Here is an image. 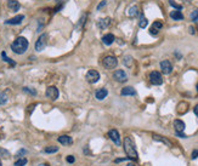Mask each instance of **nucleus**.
Listing matches in <instances>:
<instances>
[{
	"mask_svg": "<svg viewBox=\"0 0 198 166\" xmlns=\"http://www.w3.org/2000/svg\"><path fill=\"white\" fill-rule=\"evenodd\" d=\"M191 20L195 22V23H198V9H196V10H193L192 12H191Z\"/></svg>",
	"mask_w": 198,
	"mask_h": 166,
	"instance_id": "393cba45",
	"label": "nucleus"
},
{
	"mask_svg": "<svg viewBox=\"0 0 198 166\" xmlns=\"http://www.w3.org/2000/svg\"><path fill=\"white\" fill-rule=\"evenodd\" d=\"M58 142L61 144H63V146H71L73 143V139H72V137L67 136V135H62V136L58 137Z\"/></svg>",
	"mask_w": 198,
	"mask_h": 166,
	"instance_id": "ddd939ff",
	"label": "nucleus"
},
{
	"mask_svg": "<svg viewBox=\"0 0 198 166\" xmlns=\"http://www.w3.org/2000/svg\"><path fill=\"white\" fill-rule=\"evenodd\" d=\"M46 42H47V35L44 33V34H42L39 38H38V40H37V42H35V50L37 51H43L44 49H45V46H46Z\"/></svg>",
	"mask_w": 198,
	"mask_h": 166,
	"instance_id": "20e7f679",
	"label": "nucleus"
},
{
	"mask_svg": "<svg viewBox=\"0 0 198 166\" xmlns=\"http://www.w3.org/2000/svg\"><path fill=\"white\" fill-rule=\"evenodd\" d=\"M124 151L127 153L128 159H131V160H137L139 159L135 144H134L133 139L130 137H125V139H124Z\"/></svg>",
	"mask_w": 198,
	"mask_h": 166,
	"instance_id": "f03ea898",
	"label": "nucleus"
},
{
	"mask_svg": "<svg viewBox=\"0 0 198 166\" xmlns=\"http://www.w3.org/2000/svg\"><path fill=\"white\" fill-rule=\"evenodd\" d=\"M127 166H136V165H135V164H133V163H130V164H128Z\"/></svg>",
	"mask_w": 198,
	"mask_h": 166,
	"instance_id": "a19ab883",
	"label": "nucleus"
},
{
	"mask_svg": "<svg viewBox=\"0 0 198 166\" xmlns=\"http://www.w3.org/2000/svg\"><path fill=\"white\" fill-rule=\"evenodd\" d=\"M124 63L127 64L128 67H130V66H131V63H133V57L127 56V57H125V59H124Z\"/></svg>",
	"mask_w": 198,
	"mask_h": 166,
	"instance_id": "7c9ffc66",
	"label": "nucleus"
},
{
	"mask_svg": "<svg viewBox=\"0 0 198 166\" xmlns=\"http://www.w3.org/2000/svg\"><path fill=\"white\" fill-rule=\"evenodd\" d=\"M137 14H139V9H137V6H131V7L128 10V15H129L130 17H135Z\"/></svg>",
	"mask_w": 198,
	"mask_h": 166,
	"instance_id": "5701e85b",
	"label": "nucleus"
},
{
	"mask_svg": "<svg viewBox=\"0 0 198 166\" xmlns=\"http://www.w3.org/2000/svg\"><path fill=\"white\" fill-rule=\"evenodd\" d=\"M23 20H25V16H23V15H17V16H15L12 18L5 21V24H20Z\"/></svg>",
	"mask_w": 198,
	"mask_h": 166,
	"instance_id": "9b49d317",
	"label": "nucleus"
},
{
	"mask_svg": "<svg viewBox=\"0 0 198 166\" xmlns=\"http://www.w3.org/2000/svg\"><path fill=\"white\" fill-rule=\"evenodd\" d=\"M197 92H198V84H197Z\"/></svg>",
	"mask_w": 198,
	"mask_h": 166,
	"instance_id": "37998d69",
	"label": "nucleus"
},
{
	"mask_svg": "<svg viewBox=\"0 0 198 166\" xmlns=\"http://www.w3.org/2000/svg\"><path fill=\"white\" fill-rule=\"evenodd\" d=\"M0 154L4 155V158H9L10 156V153L7 151H5V149H2V148H0Z\"/></svg>",
	"mask_w": 198,
	"mask_h": 166,
	"instance_id": "473e14b6",
	"label": "nucleus"
},
{
	"mask_svg": "<svg viewBox=\"0 0 198 166\" xmlns=\"http://www.w3.org/2000/svg\"><path fill=\"white\" fill-rule=\"evenodd\" d=\"M170 17H171L173 20H175V21H181V20H184V15H182L181 11H179V10L171 11V12H170Z\"/></svg>",
	"mask_w": 198,
	"mask_h": 166,
	"instance_id": "a211bd4d",
	"label": "nucleus"
},
{
	"mask_svg": "<svg viewBox=\"0 0 198 166\" xmlns=\"http://www.w3.org/2000/svg\"><path fill=\"white\" fill-rule=\"evenodd\" d=\"M44 152L49 153V154H51V153H56V152H58V148L55 147V146H50V147H46V148L44 149Z\"/></svg>",
	"mask_w": 198,
	"mask_h": 166,
	"instance_id": "b1692460",
	"label": "nucleus"
},
{
	"mask_svg": "<svg viewBox=\"0 0 198 166\" xmlns=\"http://www.w3.org/2000/svg\"><path fill=\"white\" fill-rule=\"evenodd\" d=\"M108 95V91H107V89H99L97 91H96V94H95V96L97 99H103V98H106Z\"/></svg>",
	"mask_w": 198,
	"mask_h": 166,
	"instance_id": "f3484780",
	"label": "nucleus"
},
{
	"mask_svg": "<svg viewBox=\"0 0 198 166\" xmlns=\"http://www.w3.org/2000/svg\"><path fill=\"white\" fill-rule=\"evenodd\" d=\"M169 4L171 6H174L175 9H178V10H181V9H182V6H181V5H178L176 2H174V0H169Z\"/></svg>",
	"mask_w": 198,
	"mask_h": 166,
	"instance_id": "2f4dec72",
	"label": "nucleus"
},
{
	"mask_svg": "<svg viewBox=\"0 0 198 166\" xmlns=\"http://www.w3.org/2000/svg\"><path fill=\"white\" fill-rule=\"evenodd\" d=\"M176 135H178L179 137H181V138H186V135H184L182 132H176Z\"/></svg>",
	"mask_w": 198,
	"mask_h": 166,
	"instance_id": "c9c22d12",
	"label": "nucleus"
},
{
	"mask_svg": "<svg viewBox=\"0 0 198 166\" xmlns=\"http://www.w3.org/2000/svg\"><path fill=\"white\" fill-rule=\"evenodd\" d=\"M85 78H86V80H88L90 84H95V83H97V81H99L100 73L97 72V70L91 69L86 73V76H85Z\"/></svg>",
	"mask_w": 198,
	"mask_h": 166,
	"instance_id": "39448f33",
	"label": "nucleus"
},
{
	"mask_svg": "<svg viewBox=\"0 0 198 166\" xmlns=\"http://www.w3.org/2000/svg\"><path fill=\"white\" fill-rule=\"evenodd\" d=\"M150 81L153 84V85H160V84L163 83V78H162V75H160V73L159 72H151L150 73Z\"/></svg>",
	"mask_w": 198,
	"mask_h": 166,
	"instance_id": "423d86ee",
	"label": "nucleus"
},
{
	"mask_svg": "<svg viewBox=\"0 0 198 166\" xmlns=\"http://www.w3.org/2000/svg\"><path fill=\"white\" fill-rule=\"evenodd\" d=\"M153 139H155V141H159V142H162V143H164V144H167V146H169V147L173 146V143L170 142L169 139L163 137V136H159V135H153Z\"/></svg>",
	"mask_w": 198,
	"mask_h": 166,
	"instance_id": "aec40b11",
	"label": "nucleus"
},
{
	"mask_svg": "<svg viewBox=\"0 0 198 166\" xmlns=\"http://www.w3.org/2000/svg\"><path fill=\"white\" fill-rule=\"evenodd\" d=\"M147 24H148L147 18H146V17H143V16H141V20H140V22H139V26H140L141 28H146Z\"/></svg>",
	"mask_w": 198,
	"mask_h": 166,
	"instance_id": "cd10ccee",
	"label": "nucleus"
},
{
	"mask_svg": "<svg viewBox=\"0 0 198 166\" xmlns=\"http://www.w3.org/2000/svg\"><path fill=\"white\" fill-rule=\"evenodd\" d=\"M187 107H188V104L186 103V102H181V103H179V106H178V113L179 114H184L187 111Z\"/></svg>",
	"mask_w": 198,
	"mask_h": 166,
	"instance_id": "4be33fe9",
	"label": "nucleus"
},
{
	"mask_svg": "<svg viewBox=\"0 0 198 166\" xmlns=\"http://www.w3.org/2000/svg\"><path fill=\"white\" fill-rule=\"evenodd\" d=\"M190 33H191V34H195V33H196V29L193 27H190Z\"/></svg>",
	"mask_w": 198,
	"mask_h": 166,
	"instance_id": "4c0bfd02",
	"label": "nucleus"
},
{
	"mask_svg": "<svg viewBox=\"0 0 198 166\" xmlns=\"http://www.w3.org/2000/svg\"><path fill=\"white\" fill-rule=\"evenodd\" d=\"M114 35L113 34H106V35H103L102 37V42L105 45H111V44H113L114 42Z\"/></svg>",
	"mask_w": 198,
	"mask_h": 166,
	"instance_id": "6ab92c4d",
	"label": "nucleus"
},
{
	"mask_svg": "<svg viewBox=\"0 0 198 166\" xmlns=\"http://www.w3.org/2000/svg\"><path fill=\"white\" fill-rule=\"evenodd\" d=\"M0 166H1V161H0Z\"/></svg>",
	"mask_w": 198,
	"mask_h": 166,
	"instance_id": "c03bdc74",
	"label": "nucleus"
},
{
	"mask_svg": "<svg viewBox=\"0 0 198 166\" xmlns=\"http://www.w3.org/2000/svg\"><path fill=\"white\" fill-rule=\"evenodd\" d=\"M1 57H2V59H4L5 62H9V63H10V66H15V64H16V63H15L11 58H9V57L6 56V54H5V52H2V54H1Z\"/></svg>",
	"mask_w": 198,
	"mask_h": 166,
	"instance_id": "bb28decb",
	"label": "nucleus"
},
{
	"mask_svg": "<svg viewBox=\"0 0 198 166\" xmlns=\"http://www.w3.org/2000/svg\"><path fill=\"white\" fill-rule=\"evenodd\" d=\"M162 27H163V23H162L160 21H156V22L152 24L151 29H150V33H151L152 35H157V34H158V32L162 29Z\"/></svg>",
	"mask_w": 198,
	"mask_h": 166,
	"instance_id": "f8f14e48",
	"label": "nucleus"
},
{
	"mask_svg": "<svg viewBox=\"0 0 198 166\" xmlns=\"http://www.w3.org/2000/svg\"><path fill=\"white\" fill-rule=\"evenodd\" d=\"M193 111H195V114H196V115L198 116V104L196 106V107H195V108H193Z\"/></svg>",
	"mask_w": 198,
	"mask_h": 166,
	"instance_id": "ea45409f",
	"label": "nucleus"
},
{
	"mask_svg": "<svg viewBox=\"0 0 198 166\" xmlns=\"http://www.w3.org/2000/svg\"><path fill=\"white\" fill-rule=\"evenodd\" d=\"M105 5H106V1H102V2H101V4H100L99 6H97V9H101V7H102V6H105Z\"/></svg>",
	"mask_w": 198,
	"mask_h": 166,
	"instance_id": "58836bf2",
	"label": "nucleus"
},
{
	"mask_svg": "<svg viewBox=\"0 0 198 166\" xmlns=\"http://www.w3.org/2000/svg\"><path fill=\"white\" fill-rule=\"evenodd\" d=\"M7 102V95L5 92H0V104H5Z\"/></svg>",
	"mask_w": 198,
	"mask_h": 166,
	"instance_id": "c85d7f7f",
	"label": "nucleus"
},
{
	"mask_svg": "<svg viewBox=\"0 0 198 166\" xmlns=\"http://www.w3.org/2000/svg\"><path fill=\"white\" fill-rule=\"evenodd\" d=\"M23 91H25V92H27V94L33 95V96H35V95H37V91H35V90H33V89H30V87H27V86H25V87H23Z\"/></svg>",
	"mask_w": 198,
	"mask_h": 166,
	"instance_id": "c756f323",
	"label": "nucleus"
},
{
	"mask_svg": "<svg viewBox=\"0 0 198 166\" xmlns=\"http://www.w3.org/2000/svg\"><path fill=\"white\" fill-rule=\"evenodd\" d=\"M74 161H75V158H74L73 155H68V156H67V163L72 164V163H74Z\"/></svg>",
	"mask_w": 198,
	"mask_h": 166,
	"instance_id": "72a5a7b5",
	"label": "nucleus"
},
{
	"mask_svg": "<svg viewBox=\"0 0 198 166\" xmlns=\"http://www.w3.org/2000/svg\"><path fill=\"white\" fill-rule=\"evenodd\" d=\"M113 76H114V79H115L118 83H125V81L128 80L127 73H125V72H124L123 69L115 70V72H114V74H113Z\"/></svg>",
	"mask_w": 198,
	"mask_h": 166,
	"instance_id": "6e6552de",
	"label": "nucleus"
},
{
	"mask_svg": "<svg viewBox=\"0 0 198 166\" xmlns=\"http://www.w3.org/2000/svg\"><path fill=\"white\" fill-rule=\"evenodd\" d=\"M120 94H122V96H135V95H136V91H135L134 87L127 86V87H124V89L122 90Z\"/></svg>",
	"mask_w": 198,
	"mask_h": 166,
	"instance_id": "2eb2a0df",
	"label": "nucleus"
},
{
	"mask_svg": "<svg viewBox=\"0 0 198 166\" xmlns=\"http://www.w3.org/2000/svg\"><path fill=\"white\" fill-rule=\"evenodd\" d=\"M7 6H9V9L12 10V11H18L20 7H21V5H20V2H18L17 0H9V1H7Z\"/></svg>",
	"mask_w": 198,
	"mask_h": 166,
	"instance_id": "dca6fc26",
	"label": "nucleus"
},
{
	"mask_svg": "<svg viewBox=\"0 0 198 166\" xmlns=\"http://www.w3.org/2000/svg\"><path fill=\"white\" fill-rule=\"evenodd\" d=\"M174 127H175V131L176 132H184L185 131V123L180 119H176L174 121Z\"/></svg>",
	"mask_w": 198,
	"mask_h": 166,
	"instance_id": "4468645a",
	"label": "nucleus"
},
{
	"mask_svg": "<svg viewBox=\"0 0 198 166\" xmlns=\"http://www.w3.org/2000/svg\"><path fill=\"white\" fill-rule=\"evenodd\" d=\"M26 151H25V149H21V151H20V152L17 153V156H20V155H22V154H26Z\"/></svg>",
	"mask_w": 198,
	"mask_h": 166,
	"instance_id": "e433bc0d",
	"label": "nucleus"
},
{
	"mask_svg": "<svg viewBox=\"0 0 198 166\" xmlns=\"http://www.w3.org/2000/svg\"><path fill=\"white\" fill-rule=\"evenodd\" d=\"M58 89H57L56 86H50V87H47L46 89V97L47 98H50L51 101H55L58 98Z\"/></svg>",
	"mask_w": 198,
	"mask_h": 166,
	"instance_id": "0eeeda50",
	"label": "nucleus"
},
{
	"mask_svg": "<svg viewBox=\"0 0 198 166\" xmlns=\"http://www.w3.org/2000/svg\"><path fill=\"white\" fill-rule=\"evenodd\" d=\"M27 159L26 158H21V159H18L16 163H15V165L14 166H25L26 164H27Z\"/></svg>",
	"mask_w": 198,
	"mask_h": 166,
	"instance_id": "a878e982",
	"label": "nucleus"
},
{
	"mask_svg": "<svg viewBox=\"0 0 198 166\" xmlns=\"http://www.w3.org/2000/svg\"><path fill=\"white\" fill-rule=\"evenodd\" d=\"M191 158H192L193 160H195V159H197L198 158V149H196V151H193V152H192V156H191Z\"/></svg>",
	"mask_w": 198,
	"mask_h": 166,
	"instance_id": "f704fd0d",
	"label": "nucleus"
},
{
	"mask_svg": "<svg viewBox=\"0 0 198 166\" xmlns=\"http://www.w3.org/2000/svg\"><path fill=\"white\" fill-rule=\"evenodd\" d=\"M160 69H162V72H163L164 74H170L171 70H173V66H171L170 61H168V59L162 61V62H160Z\"/></svg>",
	"mask_w": 198,
	"mask_h": 166,
	"instance_id": "1a4fd4ad",
	"label": "nucleus"
},
{
	"mask_svg": "<svg viewBox=\"0 0 198 166\" xmlns=\"http://www.w3.org/2000/svg\"><path fill=\"white\" fill-rule=\"evenodd\" d=\"M102 64H103V67H105L106 69H113V68L117 67L118 61H117V58L113 57V56H107V57L103 58Z\"/></svg>",
	"mask_w": 198,
	"mask_h": 166,
	"instance_id": "7ed1b4c3",
	"label": "nucleus"
},
{
	"mask_svg": "<svg viewBox=\"0 0 198 166\" xmlns=\"http://www.w3.org/2000/svg\"><path fill=\"white\" fill-rule=\"evenodd\" d=\"M110 23H111V18L107 17V18H105V20H100L97 26H99V28H101V29H105V28H107L110 26Z\"/></svg>",
	"mask_w": 198,
	"mask_h": 166,
	"instance_id": "412c9836",
	"label": "nucleus"
},
{
	"mask_svg": "<svg viewBox=\"0 0 198 166\" xmlns=\"http://www.w3.org/2000/svg\"><path fill=\"white\" fill-rule=\"evenodd\" d=\"M39 166H49V165H47V164H40Z\"/></svg>",
	"mask_w": 198,
	"mask_h": 166,
	"instance_id": "79ce46f5",
	"label": "nucleus"
},
{
	"mask_svg": "<svg viewBox=\"0 0 198 166\" xmlns=\"http://www.w3.org/2000/svg\"><path fill=\"white\" fill-rule=\"evenodd\" d=\"M108 137L112 139L117 146H120V136H119V132L117 130H111L108 132Z\"/></svg>",
	"mask_w": 198,
	"mask_h": 166,
	"instance_id": "9d476101",
	"label": "nucleus"
},
{
	"mask_svg": "<svg viewBox=\"0 0 198 166\" xmlns=\"http://www.w3.org/2000/svg\"><path fill=\"white\" fill-rule=\"evenodd\" d=\"M11 49L15 54L17 55H22L26 52V50L28 49V40L25 37H18L15 39V42L11 44Z\"/></svg>",
	"mask_w": 198,
	"mask_h": 166,
	"instance_id": "f257e3e1",
	"label": "nucleus"
}]
</instances>
